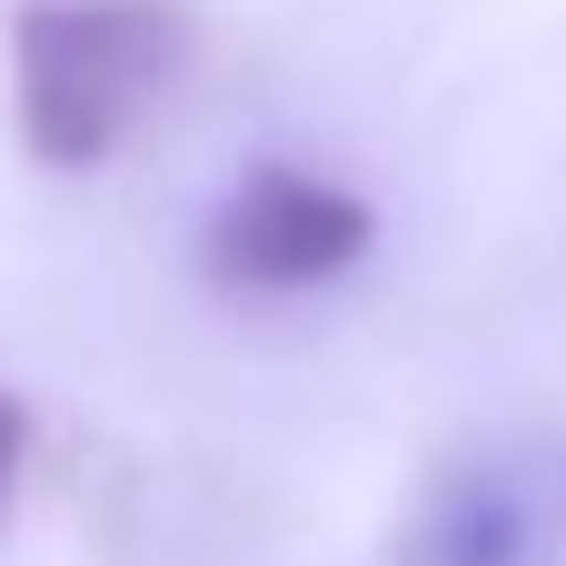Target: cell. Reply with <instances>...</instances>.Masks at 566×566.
<instances>
[{
    "instance_id": "cell-3",
    "label": "cell",
    "mask_w": 566,
    "mask_h": 566,
    "mask_svg": "<svg viewBox=\"0 0 566 566\" xmlns=\"http://www.w3.org/2000/svg\"><path fill=\"white\" fill-rule=\"evenodd\" d=\"M368 239H378V209H368L358 189H338V179H318V169H298V159H259V169L219 199L199 259H209L219 289L298 298V289L348 279V269L368 259Z\"/></svg>"
},
{
    "instance_id": "cell-1",
    "label": "cell",
    "mask_w": 566,
    "mask_h": 566,
    "mask_svg": "<svg viewBox=\"0 0 566 566\" xmlns=\"http://www.w3.org/2000/svg\"><path fill=\"white\" fill-rule=\"evenodd\" d=\"M189 0H20L10 10V109L40 169H99L179 80Z\"/></svg>"
},
{
    "instance_id": "cell-2",
    "label": "cell",
    "mask_w": 566,
    "mask_h": 566,
    "mask_svg": "<svg viewBox=\"0 0 566 566\" xmlns=\"http://www.w3.org/2000/svg\"><path fill=\"white\" fill-rule=\"evenodd\" d=\"M566 557V438H478L408 497L398 566H557Z\"/></svg>"
},
{
    "instance_id": "cell-4",
    "label": "cell",
    "mask_w": 566,
    "mask_h": 566,
    "mask_svg": "<svg viewBox=\"0 0 566 566\" xmlns=\"http://www.w3.org/2000/svg\"><path fill=\"white\" fill-rule=\"evenodd\" d=\"M20 448H30V418H20V398L0 388V507H10V488H20Z\"/></svg>"
}]
</instances>
